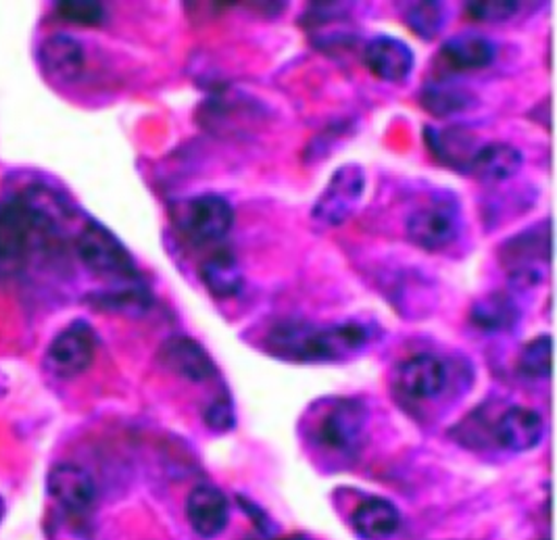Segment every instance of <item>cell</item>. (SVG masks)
<instances>
[{
  "instance_id": "ffe728a7",
  "label": "cell",
  "mask_w": 557,
  "mask_h": 540,
  "mask_svg": "<svg viewBox=\"0 0 557 540\" xmlns=\"http://www.w3.org/2000/svg\"><path fill=\"white\" fill-rule=\"evenodd\" d=\"M524 165V154L509 142H486L472 156L468 174L484 184L511 180Z\"/></svg>"
},
{
  "instance_id": "83f0119b",
  "label": "cell",
  "mask_w": 557,
  "mask_h": 540,
  "mask_svg": "<svg viewBox=\"0 0 557 540\" xmlns=\"http://www.w3.org/2000/svg\"><path fill=\"white\" fill-rule=\"evenodd\" d=\"M54 13L59 20L79 27H99L107 17V11L101 2H90V0L57 2Z\"/></svg>"
},
{
  "instance_id": "cb8c5ba5",
  "label": "cell",
  "mask_w": 557,
  "mask_h": 540,
  "mask_svg": "<svg viewBox=\"0 0 557 540\" xmlns=\"http://www.w3.org/2000/svg\"><path fill=\"white\" fill-rule=\"evenodd\" d=\"M470 319L482 332H509L520 322V307L507 292H488L472 305Z\"/></svg>"
},
{
  "instance_id": "484cf974",
  "label": "cell",
  "mask_w": 557,
  "mask_h": 540,
  "mask_svg": "<svg viewBox=\"0 0 557 540\" xmlns=\"http://www.w3.org/2000/svg\"><path fill=\"white\" fill-rule=\"evenodd\" d=\"M404 22L416 36L432 42L441 36L443 27L447 24V9L443 2L434 0L407 2L404 4Z\"/></svg>"
},
{
  "instance_id": "30bf717a",
  "label": "cell",
  "mask_w": 557,
  "mask_h": 540,
  "mask_svg": "<svg viewBox=\"0 0 557 540\" xmlns=\"http://www.w3.org/2000/svg\"><path fill=\"white\" fill-rule=\"evenodd\" d=\"M40 219L49 222L24 199L0 205V272H17L26 263L34 231Z\"/></svg>"
},
{
  "instance_id": "7a4b0ae2",
  "label": "cell",
  "mask_w": 557,
  "mask_h": 540,
  "mask_svg": "<svg viewBox=\"0 0 557 540\" xmlns=\"http://www.w3.org/2000/svg\"><path fill=\"white\" fill-rule=\"evenodd\" d=\"M79 263L97 278L111 286L143 282L140 267L126 244L101 222L88 219L74 240Z\"/></svg>"
},
{
  "instance_id": "52a82bcc",
  "label": "cell",
  "mask_w": 557,
  "mask_h": 540,
  "mask_svg": "<svg viewBox=\"0 0 557 540\" xmlns=\"http://www.w3.org/2000/svg\"><path fill=\"white\" fill-rule=\"evenodd\" d=\"M366 194V172L357 163L341 165L311 209L313 224L322 228L343 226L361 205Z\"/></svg>"
},
{
  "instance_id": "ba28073f",
  "label": "cell",
  "mask_w": 557,
  "mask_h": 540,
  "mask_svg": "<svg viewBox=\"0 0 557 540\" xmlns=\"http://www.w3.org/2000/svg\"><path fill=\"white\" fill-rule=\"evenodd\" d=\"M47 492L67 522L79 526L97 507L95 478L76 463H59L47 476Z\"/></svg>"
},
{
  "instance_id": "4fadbf2b",
  "label": "cell",
  "mask_w": 557,
  "mask_h": 540,
  "mask_svg": "<svg viewBox=\"0 0 557 540\" xmlns=\"http://www.w3.org/2000/svg\"><path fill=\"white\" fill-rule=\"evenodd\" d=\"M42 76L52 84H70L82 76L86 67V51L76 36L67 32H52L36 52Z\"/></svg>"
},
{
  "instance_id": "2e32d148",
  "label": "cell",
  "mask_w": 557,
  "mask_h": 540,
  "mask_svg": "<svg viewBox=\"0 0 557 540\" xmlns=\"http://www.w3.org/2000/svg\"><path fill=\"white\" fill-rule=\"evenodd\" d=\"M363 63L372 76L379 77L382 81L399 84L411 76L416 54L401 38L379 34L366 42Z\"/></svg>"
},
{
  "instance_id": "e0dca14e",
  "label": "cell",
  "mask_w": 557,
  "mask_h": 540,
  "mask_svg": "<svg viewBox=\"0 0 557 540\" xmlns=\"http://www.w3.org/2000/svg\"><path fill=\"white\" fill-rule=\"evenodd\" d=\"M543 435L545 422L541 413L524 405H511L493 426L495 442L509 453H529L541 444Z\"/></svg>"
},
{
  "instance_id": "4dcf8cb0",
  "label": "cell",
  "mask_w": 557,
  "mask_h": 540,
  "mask_svg": "<svg viewBox=\"0 0 557 540\" xmlns=\"http://www.w3.org/2000/svg\"><path fill=\"white\" fill-rule=\"evenodd\" d=\"M4 514H7V503H4V499L0 497V524H2V519H4Z\"/></svg>"
},
{
  "instance_id": "d4e9b609",
  "label": "cell",
  "mask_w": 557,
  "mask_h": 540,
  "mask_svg": "<svg viewBox=\"0 0 557 540\" xmlns=\"http://www.w3.org/2000/svg\"><path fill=\"white\" fill-rule=\"evenodd\" d=\"M474 95L454 79H431L422 86L420 104L434 117H451L474 106Z\"/></svg>"
},
{
  "instance_id": "9c48e42d",
  "label": "cell",
  "mask_w": 557,
  "mask_h": 540,
  "mask_svg": "<svg viewBox=\"0 0 557 540\" xmlns=\"http://www.w3.org/2000/svg\"><path fill=\"white\" fill-rule=\"evenodd\" d=\"M368 424V412L357 399H336L318 417L313 438L322 449L341 455L359 451Z\"/></svg>"
},
{
  "instance_id": "7402d4cb",
  "label": "cell",
  "mask_w": 557,
  "mask_h": 540,
  "mask_svg": "<svg viewBox=\"0 0 557 540\" xmlns=\"http://www.w3.org/2000/svg\"><path fill=\"white\" fill-rule=\"evenodd\" d=\"M355 535L363 540H384L401 526V514L395 503L382 497H370L357 505L351 515Z\"/></svg>"
},
{
  "instance_id": "8992f818",
  "label": "cell",
  "mask_w": 557,
  "mask_h": 540,
  "mask_svg": "<svg viewBox=\"0 0 557 540\" xmlns=\"http://www.w3.org/2000/svg\"><path fill=\"white\" fill-rule=\"evenodd\" d=\"M97 347L99 336L95 328L84 319H76L49 342L45 351V367L57 380H74L90 369L97 357Z\"/></svg>"
},
{
  "instance_id": "ac0fdd59",
  "label": "cell",
  "mask_w": 557,
  "mask_h": 540,
  "mask_svg": "<svg viewBox=\"0 0 557 540\" xmlns=\"http://www.w3.org/2000/svg\"><path fill=\"white\" fill-rule=\"evenodd\" d=\"M186 517L190 528L203 537L213 539L228 526L230 505L226 494L211 485H199L186 499Z\"/></svg>"
},
{
  "instance_id": "f546056e",
  "label": "cell",
  "mask_w": 557,
  "mask_h": 540,
  "mask_svg": "<svg viewBox=\"0 0 557 540\" xmlns=\"http://www.w3.org/2000/svg\"><path fill=\"white\" fill-rule=\"evenodd\" d=\"M205 426L215 432V435H226L236 426V415L228 397H218L213 399L203 413Z\"/></svg>"
},
{
  "instance_id": "277c9868",
  "label": "cell",
  "mask_w": 557,
  "mask_h": 540,
  "mask_svg": "<svg viewBox=\"0 0 557 540\" xmlns=\"http://www.w3.org/2000/svg\"><path fill=\"white\" fill-rule=\"evenodd\" d=\"M463 230L461 205L451 192H436L416 206L406 222L407 238L426 253H443L454 247Z\"/></svg>"
},
{
  "instance_id": "603a6c76",
  "label": "cell",
  "mask_w": 557,
  "mask_h": 540,
  "mask_svg": "<svg viewBox=\"0 0 557 540\" xmlns=\"http://www.w3.org/2000/svg\"><path fill=\"white\" fill-rule=\"evenodd\" d=\"M97 311L117 313L127 317H143L152 309V294L145 282L117 284L88 297Z\"/></svg>"
},
{
  "instance_id": "44dd1931",
  "label": "cell",
  "mask_w": 557,
  "mask_h": 540,
  "mask_svg": "<svg viewBox=\"0 0 557 540\" xmlns=\"http://www.w3.org/2000/svg\"><path fill=\"white\" fill-rule=\"evenodd\" d=\"M424 142L431 149V153L436 156V161L461 174H468L472 156L481 147L472 131L457 128V126L456 128H426Z\"/></svg>"
},
{
  "instance_id": "7c38bea8",
  "label": "cell",
  "mask_w": 557,
  "mask_h": 540,
  "mask_svg": "<svg viewBox=\"0 0 557 540\" xmlns=\"http://www.w3.org/2000/svg\"><path fill=\"white\" fill-rule=\"evenodd\" d=\"M451 380L449 365L438 355L422 353L404 361L397 369L395 386L411 403H429L445 394Z\"/></svg>"
},
{
  "instance_id": "5bb4252c",
  "label": "cell",
  "mask_w": 557,
  "mask_h": 540,
  "mask_svg": "<svg viewBox=\"0 0 557 540\" xmlns=\"http://www.w3.org/2000/svg\"><path fill=\"white\" fill-rule=\"evenodd\" d=\"M157 360L161 361V365L170 369L174 376L184 378L188 382L201 385L218 376V367L205 351L203 344L190 336L168 338L161 344Z\"/></svg>"
},
{
  "instance_id": "d6a6232c",
  "label": "cell",
  "mask_w": 557,
  "mask_h": 540,
  "mask_svg": "<svg viewBox=\"0 0 557 540\" xmlns=\"http://www.w3.org/2000/svg\"><path fill=\"white\" fill-rule=\"evenodd\" d=\"M545 540H549V539H545Z\"/></svg>"
},
{
  "instance_id": "d6986e66",
  "label": "cell",
  "mask_w": 557,
  "mask_h": 540,
  "mask_svg": "<svg viewBox=\"0 0 557 540\" xmlns=\"http://www.w3.org/2000/svg\"><path fill=\"white\" fill-rule=\"evenodd\" d=\"M199 278L207 292L222 301L236 297L245 286V274L240 269V263L226 247L213 249L209 255H205L203 261L199 263Z\"/></svg>"
},
{
  "instance_id": "4316f807",
  "label": "cell",
  "mask_w": 557,
  "mask_h": 540,
  "mask_svg": "<svg viewBox=\"0 0 557 540\" xmlns=\"http://www.w3.org/2000/svg\"><path fill=\"white\" fill-rule=\"evenodd\" d=\"M516 369L527 380H547L554 372V340L543 335L532 338L520 351Z\"/></svg>"
},
{
  "instance_id": "1f68e13d",
  "label": "cell",
  "mask_w": 557,
  "mask_h": 540,
  "mask_svg": "<svg viewBox=\"0 0 557 540\" xmlns=\"http://www.w3.org/2000/svg\"><path fill=\"white\" fill-rule=\"evenodd\" d=\"M278 540H311L309 537H305V535H293V537H286V539Z\"/></svg>"
},
{
  "instance_id": "6da1fadb",
  "label": "cell",
  "mask_w": 557,
  "mask_h": 540,
  "mask_svg": "<svg viewBox=\"0 0 557 540\" xmlns=\"http://www.w3.org/2000/svg\"><path fill=\"white\" fill-rule=\"evenodd\" d=\"M370 338V328L357 319L322 328L301 319H282L265 335V351L293 363H336L361 353Z\"/></svg>"
},
{
  "instance_id": "8fae6325",
  "label": "cell",
  "mask_w": 557,
  "mask_h": 540,
  "mask_svg": "<svg viewBox=\"0 0 557 540\" xmlns=\"http://www.w3.org/2000/svg\"><path fill=\"white\" fill-rule=\"evenodd\" d=\"M497 47L491 38L463 32L445 40L434 56V79H454L463 74L482 72L495 63Z\"/></svg>"
},
{
  "instance_id": "5b68a950",
  "label": "cell",
  "mask_w": 557,
  "mask_h": 540,
  "mask_svg": "<svg viewBox=\"0 0 557 540\" xmlns=\"http://www.w3.org/2000/svg\"><path fill=\"white\" fill-rule=\"evenodd\" d=\"M499 261L506 267L509 284L529 290L543 282L552 261V224L549 219L511 236L499 247Z\"/></svg>"
},
{
  "instance_id": "3957f363",
  "label": "cell",
  "mask_w": 557,
  "mask_h": 540,
  "mask_svg": "<svg viewBox=\"0 0 557 540\" xmlns=\"http://www.w3.org/2000/svg\"><path fill=\"white\" fill-rule=\"evenodd\" d=\"M170 219L186 242L195 247H207L228 236L234 226V206L222 194L205 192L172 203Z\"/></svg>"
},
{
  "instance_id": "f1b7e54d",
  "label": "cell",
  "mask_w": 557,
  "mask_h": 540,
  "mask_svg": "<svg viewBox=\"0 0 557 540\" xmlns=\"http://www.w3.org/2000/svg\"><path fill=\"white\" fill-rule=\"evenodd\" d=\"M520 2L513 0H482V2H468L466 11L472 20L484 24H506L513 20L520 11Z\"/></svg>"
},
{
  "instance_id": "9a60e30c",
  "label": "cell",
  "mask_w": 557,
  "mask_h": 540,
  "mask_svg": "<svg viewBox=\"0 0 557 540\" xmlns=\"http://www.w3.org/2000/svg\"><path fill=\"white\" fill-rule=\"evenodd\" d=\"M347 11L341 2H311L299 22L320 51H343L355 40L347 27Z\"/></svg>"
}]
</instances>
